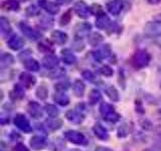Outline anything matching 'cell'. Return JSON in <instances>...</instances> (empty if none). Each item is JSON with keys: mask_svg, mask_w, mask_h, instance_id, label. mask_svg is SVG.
<instances>
[{"mask_svg": "<svg viewBox=\"0 0 161 151\" xmlns=\"http://www.w3.org/2000/svg\"><path fill=\"white\" fill-rule=\"evenodd\" d=\"M99 111H100L101 116H102L104 120H106L107 122L116 123L120 120V115L116 112L113 105H111L109 103H106V102L101 103Z\"/></svg>", "mask_w": 161, "mask_h": 151, "instance_id": "cell-1", "label": "cell"}, {"mask_svg": "<svg viewBox=\"0 0 161 151\" xmlns=\"http://www.w3.org/2000/svg\"><path fill=\"white\" fill-rule=\"evenodd\" d=\"M151 60L150 53L145 49H138L132 58V64L135 68L143 69L147 67Z\"/></svg>", "mask_w": 161, "mask_h": 151, "instance_id": "cell-2", "label": "cell"}, {"mask_svg": "<svg viewBox=\"0 0 161 151\" xmlns=\"http://www.w3.org/2000/svg\"><path fill=\"white\" fill-rule=\"evenodd\" d=\"M85 105H79L75 109L69 110L65 113V118L68 119L69 122L74 124H80L85 119Z\"/></svg>", "mask_w": 161, "mask_h": 151, "instance_id": "cell-3", "label": "cell"}, {"mask_svg": "<svg viewBox=\"0 0 161 151\" xmlns=\"http://www.w3.org/2000/svg\"><path fill=\"white\" fill-rule=\"evenodd\" d=\"M144 34L147 37L161 36V20H152L144 25Z\"/></svg>", "mask_w": 161, "mask_h": 151, "instance_id": "cell-4", "label": "cell"}, {"mask_svg": "<svg viewBox=\"0 0 161 151\" xmlns=\"http://www.w3.org/2000/svg\"><path fill=\"white\" fill-rule=\"evenodd\" d=\"M74 11L79 17L84 18V19L89 18L90 15L92 14L91 13V7L85 1H83V0H79V1L75 3Z\"/></svg>", "mask_w": 161, "mask_h": 151, "instance_id": "cell-5", "label": "cell"}, {"mask_svg": "<svg viewBox=\"0 0 161 151\" xmlns=\"http://www.w3.org/2000/svg\"><path fill=\"white\" fill-rule=\"evenodd\" d=\"M13 123L19 130H21L22 132L29 133L30 131L32 130V127H31V125H30L28 119L25 117L23 114L15 115V117L13 119Z\"/></svg>", "mask_w": 161, "mask_h": 151, "instance_id": "cell-6", "label": "cell"}, {"mask_svg": "<svg viewBox=\"0 0 161 151\" xmlns=\"http://www.w3.org/2000/svg\"><path fill=\"white\" fill-rule=\"evenodd\" d=\"M19 29L21 30V32L23 33L24 36L29 38L30 40H38V39H40V37L42 36V33H40L39 31L33 29L30 25L24 23V22L19 23Z\"/></svg>", "mask_w": 161, "mask_h": 151, "instance_id": "cell-7", "label": "cell"}, {"mask_svg": "<svg viewBox=\"0 0 161 151\" xmlns=\"http://www.w3.org/2000/svg\"><path fill=\"white\" fill-rule=\"evenodd\" d=\"M64 137L69 140V142L75 145H85L86 144V137L83 133L75 130H69L64 133Z\"/></svg>", "mask_w": 161, "mask_h": 151, "instance_id": "cell-8", "label": "cell"}, {"mask_svg": "<svg viewBox=\"0 0 161 151\" xmlns=\"http://www.w3.org/2000/svg\"><path fill=\"white\" fill-rule=\"evenodd\" d=\"M38 6L49 15H54L59 12V5L49 0H38Z\"/></svg>", "mask_w": 161, "mask_h": 151, "instance_id": "cell-9", "label": "cell"}, {"mask_svg": "<svg viewBox=\"0 0 161 151\" xmlns=\"http://www.w3.org/2000/svg\"><path fill=\"white\" fill-rule=\"evenodd\" d=\"M91 30H92V24L90 22L84 21V22H80L75 25V37L77 38H82L87 36L91 33Z\"/></svg>", "mask_w": 161, "mask_h": 151, "instance_id": "cell-10", "label": "cell"}, {"mask_svg": "<svg viewBox=\"0 0 161 151\" xmlns=\"http://www.w3.org/2000/svg\"><path fill=\"white\" fill-rule=\"evenodd\" d=\"M92 53H93V58L95 60H97V62H102L103 59H108L110 55L112 54V52H111L110 44L107 43V44L102 45V48L94 50Z\"/></svg>", "mask_w": 161, "mask_h": 151, "instance_id": "cell-11", "label": "cell"}, {"mask_svg": "<svg viewBox=\"0 0 161 151\" xmlns=\"http://www.w3.org/2000/svg\"><path fill=\"white\" fill-rule=\"evenodd\" d=\"M27 111L29 115L31 116L33 119H39L42 117L43 115V111L42 106H40L37 102L35 101H30L27 105Z\"/></svg>", "mask_w": 161, "mask_h": 151, "instance_id": "cell-12", "label": "cell"}, {"mask_svg": "<svg viewBox=\"0 0 161 151\" xmlns=\"http://www.w3.org/2000/svg\"><path fill=\"white\" fill-rule=\"evenodd\" d=\"M124 8V0H111L107 4V10L112 15H119Z\"/></svg>", "mask_w": 161, "mask_h": 151, "instance_id": "cell-13", "label": "cell"}, {"mask_svg": "<svg viewBox=\"0 0 161 151\" xmlns=\"http://www.w3.org/2000/svg\"><path fill=\"white\" fill-rule=\"evenodd\" d=\"M59 59L54 54H47L42 59V65L47 70H55L58 67Z\"/></svg>", "mask_w": 161, "mask_h": 151, "instance_id": "cell-14", "label": "cell"}, {"mask_svg": "<svg viewBox=\"0 0 161 151\" xmlns=\"http://www.w3.org/2000/svg\"><path fill=\"white\" fill-rule=\"evenodd\" d=\"M7 45L8 48L11 49V50H14V52H16V50H19L20 48H23L24 45V40L19 36L17 34H13L11 35L8 40H7Z\"/></svg>", "mask_w": 161, "mask_h": 151, "instance_id": "cell-15", "label": "cell"}, {"mask_svg": "<svg viewBox=\"0 0 161 151\" xmlns=\"http://www.w3.org/2000/svg\"><path fill=\"white\" fill-rule=\"evenodd\" d=\"M29 143H30V146L32 147V149L42 150L47 146V141L45 139V137H43L42 135H34L30 138Z\"/></svg>", "mask_w": 161, "mask_h": 151, "instance_id": "cell-16", "label": "cell"}, {"mask_svg": "<svg viewBox=\"0 0 161 151\" xmlns=\"http://www.w3.org/2000/svg\"><path fill=\"white\" fill-rule=\"evenodd\" d=\"M50 38H52V40L54 43H57L58 45H64L67 43L69 39V35L64 31H62V30H53L52 34H50Z\"/></svg>", "mask_w": 161, "mask_h": 151, "instance_id": "cell-17", "label": "cell"}, {"mask_svg": "<svg viewBox=\"0 0 161 151\" xmlns=\"http://www.w3.org/2000/svg\"><path fill=\"white\" fill-rule=\"evenodd\" d=\"M96 27L99 29H108L111 25H112V21H111L110 17L106 13H103L97 16L95 21Z\"/></svg>", "mask_w": 161, "mask_h": 151, "instance_id": "cell-18", "label": "cell"}, {"mask_svg": "<svg viewBox=\"0 0 161 151\" xmlns=\"http://www.w3.org/2000/svg\"><path fill=\"white\" fill-rule=\"evenodd\" d=\"M19 81L25 88H31L36 84V78L29 73H22L19 76Z\"/></svg>", "mask_w": 161, "mask_h": 151, "instance_id": "cell-19", "label": "cell"}, {"mask_svg": "<svg viewBox=\"0 0 161 151\" xmlns=\"http://www.w3.org/2000/svg\"><path fill=\"white\" fill-rule=\"evenodd\" d=\"M93 132L95 134V136L97 138H99L100 140H103V141H106L109 139V133L107 129H106L104 126H102L101 124L97 123L94 125L93 127Z\"/></svg>", "mask_w": 161, "mask_h": 151, "instance_id": "cell-20", "label": "cell"}, {"mask_svg": "<svg viewBox=\"0 0 161 151\" xmlns=\"http://www.w3.org/2000/svg\"><path fill=\"white\" fill-rule=\"evenodd\" d=\"M62 59H63V62L68 64V65H72L75 64L77 63V57L74 54V53L70 50L69 48H64L62 50Z\"/></svg>", "mask_w": 161, "mask_h": 151, "instance_id": "cell-21", "label": "cell"}, {"mask_svg": "<svg viewBox=\"0 0 161 151\" xmlns=\"http://www.w3.org/2000/svg\"><path fill=\"white\" fill-rule=\"evenodd\" d=\"M54 24V19L50 16V15H42V17L38 20V27H40L43 30H47L49 28H52Z\"/></svg>", "mask_w": 161, "mask_h": 151, "instance_id": "cell-22", "label": "cell"}, {"mask_svg": "<svg viewBox=\"0 0 161 151\" xmlns=\"http://www.w3.org/2000/svg\"><path fill=\"white\" fill-rule=\"evenodd\" d=\"M73 91H74V94L75 97H78V98L83 97L85 94V91H86V86L83 81L75 80L73 84Z\"/></svg>", "mask_w": 161, "mask_h": 151, "instance_id": "cell-23", "label": "cell"}, {"mask_svg": "<svg viewBox=\"0 0 161 151\" xmlns=\"http://www.w3.org/2000/svg\"><path fill=\"white\" fill-rule=\"evenodd\" d=\"M53 101L58 105L65 107V106H68L69 104V97L64 92H57L53 96Z\"/></svg>", "mask_w": 161, "mask_h": 151, "instance_id": "cell-24", "label": "cell"}, {"mask_svg": "<svg viewBox=\"0 0 161 151\" xmlns=\"http://www.w3.org/2000/svg\"><path fill=\"white\" fill-rule=\"evenodd\" d=\"M14 63V58L11 53H3L1 54V59H0V68L3 70L4 69H6L10 67Z\"/></svg>", "mask_w": 161, "mask_h": 151, "instance_id": "cell-25", "label": "cell"}, {"mask_svg": "<svg viewBox=\"0 0 161 151\" xmlns=\"http://www.w3.org/2000/svg\"><path fill=\"white\" fill-rule=\"evenodd\" d=\"M88 43L92 47H98V45L104 40V36L100 32H91L88 35Z\"/></svg>", "mask_w": 161, "mask_h": 151, "instance_id": "cell-26", "label": "cell"}, {"mask_svg": "<svg viewBox=\"0 0 161 151\" xmlns=\"http://www.w3.org/2000/svg\"><path fill=\"white\" fill-rule=\"evenodd\" d=\"M105 94L107 95V97L111 100L113 101V102H118V101L120 100V95H119V92L118 90L116 89L114 86H107L105 89Z\"/></svg>", "mask_w": 161, "mask_h": 151, "instance_id": "cell-27", "label": "cell"}, {"mask_svg": "<svg viewBox=\"0 0 161 151\" xmlns=\"http://www.w3.org/2000/svg\"><path fill=\"white\" fill-rule=\"evenodd\" d=\"M45 125L50 131H57L63 126V120L58 118H50L45 121Z\"/></svg>", "mask_w": 161, "mask_h": 151, "instance_id": "cell-28", "label": "cell"}, {"mask_svg": "<svg viewBox=\"0 0 161 151\" xmlns=\"http://www.w3.org/2000/svg\"><path fill=\"white\" fill-rule=\"evenodd\" d=\"M23 65L27 70H29V72H38L39 68H40L39 63L37 60L34 59H31V58L23 60Z\"/></svg>", "mask_w": 161, "mask_h": 151, "instance_id": "cell-29", "label": "cell"}, {"mask_svg": "<svg viewBox=\"0 0 161 151\" xmlns=\"http://www.w3.org/2000/svg\"><path fill=\"white\" fill-rule=\"evenodd\" d=\"M0 30H1V34L3 36H6V35H8L12 31L9 20L4 16H1V18H0Z\"/></svg>", "mask_w": 161, "mask_h": 151, "instance_id": "cell-30", "label": "cell"}, {"mask_svg": "<svg viewBox=\"0 0 161 151\" xmlns=\"http://www.w3.org/2000/svg\"><path fill=\"white\" fill-rule=\"evenodd\" d=\"M24 96H25V91H24L23 86L20 84L14 85V88L11 92V97L14 100H20L24 98Z\"/></svg>", "mask_w": 161, "mask_h": 151, "instance_id": "cell-31", "label": "cell"}, {"mask_svg": "<svg viewBox=\"0 0 161 151\" xmlns=\"http://www.w3.org/2000/svg\"><path fill=\"white\" fill-rule=\"evenodd\" d=\"M3 8L7 11H18L20 5L17 0H5L3 2Z\"/></svg>", "mask_w": 161, "mask_h": 151, "instance_id": "cell-32", "label": "cell"}, {"mask_svg": "<svg viewBox=\"0 0 161 151\" xmlns=\"http://www.w3.org/2000/svg\"><path fill=\"white\" fill-rule=\"evenodd\" d=\"M102 100V95H101V92L97 89H93L89 94V103L91 105H95L99 103L100 101Z\"/></svg>", "mask_w": 161, "mask_h": 151, "instance_id": "cell-33", "label": "cell"}, {"mask_svg": "<svg viewBox=\"0 0 161 151\" xmlns=\"http://www.w3.org/2000/svg\"><path fill=\"white\" fill-rule=\"evenodd\" d=\"M44 111H45V113H47L49 117H52V118H57L58 116L59 115V113H60L57 106L52 105V104L45 105L44 106Z\"/></svg>", "mask_w": 161, "mask_h": 151, "instance_id": "cell-34", "label": "cell"}, {"mask_svg": "<svg viewBox=\"0 0 161 151\" xmlns=\"http://www.w3.org/2000/svg\"><path fill=\"white\" fill-rule=\"evenodd\" d=\"M72 18H73L72 10L69 9V10H67V11H65L62 15V16H60V18H59V25H60V26H65V25H68L70 22Z\"/></svg>", "mask_w": 161, "mask_h": 151, "instance_id": "cell-35", "label": "cell"}, {"mask_svg": "<svg viewBox=\"0 0 161 151\" xmlns=\"http://www.w3.org/2000/svg\"><path fill=\"white\" fill-rule=\"evenodd\" d=\"M25 13H26L27 17H35L40 14V7L36 5H29V6L25 9Z\"/></svg>", "mask_w": 161, "mask_h": 151, "instance_id": "cell-36", "label": "cell"}, {"mask_svg": "<svg viewBox=\"0 0 161 151\" xmlns=\"http://www.w3.org/2000/svg\"><path fill=\"white\" fill-rule=\"evenodd\" d=\"M35 95L39 100H45L48 97V89L44 85L39 86L35 91Z\"/></svg>", "mask_w": 161, "mask_h": 151, "instance_id": "cell-37", "label": "cell"}, {"mask_svg": "<svg viewBox=\"0 0 161 151\" xmlns=\"http://www.w3.org/2000/svg\"><path fill=\"white\" fill-rule=\"evenodd\" d=\"M69 81H62V82H58V84H55L54 86V88H55V91L57 92H64V91H67L69 88Z\"/></svg>", "mask_w": 161, "mask_h": 151, "instance_id": "cell-38", "label": "cell"}, {"mask_svg": "<svg viewBox=\"0 0 161 151\" xmlns=\"http://www.w3.org/2000/svg\"><path fill=\"white\" fill-rule=\"evenodd\" d=\"M38 49L42 53H49V52H53V47L49 42L42 40V42L38 43Z\"/></svg>", "mask_w": 161, "mask_h": 151, "instance_id": "cell-39", "label": "cell"}, {"mask_svg": "<svg viewBox=\"0 0 161 151\" xmlns=\"http://www.w3.org/2000/svg\"><path fill=\"white\" fill-rule=\"evenodd\" d=\"M117 134H118V137L119 138H125V137H127L128 134H129V127H128V125L126 124V123L121 125L120 127H119V129H118Z\"/></svg>", "mask_w": 161, "mask_h": 151, "instance_id": "cell-40", "label": "cell"}, {"mask_svg": "<svg viewBox=\"0 0 161 151\" xmlns=\"http://www.w3.org/2000/svg\"><path fill=\"white\" fill-rule=\"evenodd\" d=\"M99 72L100 74L104 76V77H112L113 74H114V70L113 69L110 67V65H107V64H105L103 65V67H101L100 70H99Z\"/></svg>", "mask_w": 161, "mask_h": 151, "instance_id": "cell-41", "label": "cell"}, {"mask_svg": "<svg viewBox=\"0 0 161 151\" xmlns=\"http://www.w3.org/2000/svg\"><path fill=\"white\" fill-rule=\"evenodd\" d=\"M90 7H91V13L94 14V15H96V16H99V15L105 13V12H104V10H103V7L101 6L100 4L94 3V4L91 5Z\"/></svg>", "mask_w": 161, "mask_h": 151, "instance_id": "cell-42", "label": "cell"}, {"mask_svg": "<svg viewBox=\"0 0 161 151\" xmlns=\"http://www.w3.org/2000/svg\"><path fill=\"white\" fill-rule=\"evenodd\" d=\"M72 45H73V48L77 50V52H82V50L85 49V44L83 42L82 38H77V37H75V42H74V43Z\"/></svg>", "mask_w": 161, "mask_h": 151, "instance_id": "cell-43", "label": "cell"}, {"mask_svg": "<svg viewBox=\"0 0 161 151\" xmlns=\"http://www.w3.org/2000/svg\"><path fill=\"white\" fill-rule=\"evenodd\" d=\"M83 77H84V79H86L87 81H89V82H91V83L95 82V80H96L95 74L92 72V70H84V72H83Z\"/></svg>", "mask_w": 161, "mask_h": 151, "instance_id": "cell-44", "label": "cell"}, {"mask_svg": "<svg viewBox=\"0 0 161 151\" xmlns=\"http://www.w3.org/2000/svg\"><path fill=\"white\" fill-rule=\"evenodd\" d=\"M53 74L50 75V77L53 78V79H57V78H60L65 74V70L64 69H59V70H52Z\"/></svg>", "mask_w": 161, "mask_h": 151, "instance_id": "cell-45", "label": "cell"}, {"mask_svg": "<svg viewBox=\"0 0 161 151\" xmlns=\"http://www.w3.org/2000/svg\"><path fill=\"white\" fill-rule=\"evenodd\" d=\"M13 151H29V149L22 143H17L13 147Z\"/></svg>", "mask_w": 161, "mask_h": 151, "instance_id": "cell-46", "label": "cell"}, {"mask_svg": "<svg viewBox=\"0 0 161 151\" xmlns=\"http://www.w3.org/2000/svg\"><path fill=\"white\" fill-rule=\"evenodd\" d=\"M8 122H9V116L7 114L2 113L1 115H0V123H1V125H5Z\"/></svg>", "mask_w": 161, "mask_h": 151, "instance_id": "cell-47", "label": "cell"}, {"mask_svg": "<svg viewBox=\"0 0 161 151\" xmlns=\"http://www.w3.org/2000/svg\"><path fill=\"white\" fill-rule=\"evenodd\" d=\"M155 138L159 143H161V125L157 126L155 129Z\"/></svg>", "mask_w": 161, "mask_h": 151, "instance_id": "cell-48", "label": "cell"}, {"mask_svg": "<svg viewBox=\"0 0 161 151\" xmlns=\"http://www.w3.org/2000/svg\"><path fill=\"white\" fill-rule=\"evenodd\" d=\"M141 126H142V127L146 130L152 129V124H151L150 121H148V120H144L143 122H141Z\"/></svg>", "mask_w": 161, "mask_h": 151, "instance_id": "cell-49", "label": "cell"}, {"mask_svg": "<svg viewBox=\"0 0 161 151\" xmlns=\"http://www.w3.org/2000/svg\"><path fill=\"white\" fill-rule=\"evenodd\" d=\"M73 0H55V2L58 5H67V4H69Z\"/></svg>", "mask_w": 161, "mask_h": 151, "instance_id": "cell-50", "label": "cell"}, {"mask_svg": "<svg viewBox=\"0 0 161 151\" xmlns=\"http://www.w3.org/2000/svg\"><path fill=\"white\" fill-rule=\"evenodd\" d=\"M95 151H113V150L111 148L105 147V146H98V147L95 149Z\"/></svg>", "mask_w": 161, "mask_h": 151, "instance_id": "cell-51", "label": "cell"}, {"mask_svg": "<svg viewBox=\"0 0 161 151\" xmlns=\"http://www.w3.org/2000/svg\"><path fill=\"white\" fill-rule=\"evenodd\" d=\"M145 151H161V147L160 146H152V147H150L148 149H146Z\"/></svg>", "mask_w": 161, "mask_h": 151, "instance_id": "cell-52", "label": "cell"}, {"mask_svg": "<svg viewBox=\"0 0 161 151\" xmlns=\"http://www.w3.org/2000/svg\"><path fill=\"white\" fill-rule=\"evenodd\" d=\"M146 2L151 5H156V4H159L161 2V0H146Z\"/></svg>", "mask_w": 161, "mask_h": 151, "instance_id": "cell-53", "label": "cell"}, {"mask_svg": "<svg viewBox=\"0 0 161 151\" xmlns=\"http://www.w3.org/2000/svg\"><path fill=\"white\" fill-rule=\"evenodd\" d=\"M69 151H80V150H78V149H73V150H69Z\"/></svg>", "mask_w": 161, "mask_h": 151, "instance_id": "cell-54", "label": "cell"}, {"mask_svg": "<svg viewBox=\"0 0 161 151\" xmlns=\"http://www.w3.org/2000/svg\"><path fill=\"white\" fill-rule=\"evenodd\" d=\"M21 1H23V2H26V1H28V0H21Z\"/></svg>", "mask_w": 161, "mask_h": 151, "instance_id": "cell-55", "label": "cell"}, {"mask_svg": "<svg viewBox=\"0 0 161 151\" xmlns=\"http://www.w3.org/2000/svg\"><path fill=\"white\" fill-rule=\"evenodd\" d=\"M160 88H161V84H160Z\"/></svg>", "mask_w": 161, "mask_h": 151, "instance_id": "cell-56", "label": "cell"}, {"mask_svg": "<svg viewBox=\"0 0 161 151\" xmlns=\"http://www.w3.org/2000/svg\"><path fill=\"white\" fill-rule=\"evenodd\" d=\"M160 72H161V68H160Z\"/></svg>", "mask_w": 161, "mask_h": 151, "instance_id": "cell-57", "label": "cell"}]
</instances>
